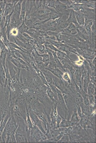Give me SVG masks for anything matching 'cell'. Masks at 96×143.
<instances>
[{
	"label": "cell",
	"instance_id": "1",
	"mask_svg": "<svg viewBox=\"0 0 96 143\" xmlns=\"http://www.w3.org/2000/svg\"><path fill=\"white\" fill-rule=\"evenodd\" d=\"M18 126L16 115L13 111H11L0 136V142L16 143L15 133Z\"/></svg>",
	"mask_w": 96,
	"mask_h": 143
},
{
	"label": "cell",
	"instance_id": "2",
	"mask_svg": "<svg viewBox=\"0 0 96 143\" xmlns=\"http://www.w3.org/2000/svg\"><path fill=\"white\" fill-rule=\"evenodd\" d=\"M16 116L18 125L15 133L16 142L28 143L25 121L21 117Z\"/></svg>",
	"mask_w": 96,
	"mask_h": 143
},
{
	"label": "cell",
	"instance_id": "3",
	"mask_svg": "<svg viewBox=\"0 0 96 143\" xmlns=\"http://www.w3.org/2000/svg\"><path fill=\"white\" fill-rule=\"evenodd\" d=\"M33 124L31 129L28 142L40 143L48 139L45 134L43 133L36 126Z\"/></svg>",
	"mask_w": 96,
	"mask_h": 143
},
{
	"label": "cell",
	"instance_id": "4",
	"mask_svg": "<svg viewBox=\"0 0 96 143\" xmlns=\"http://www.w3.org/2000/svg\"><path fill=\"white\" fill-rule=\"evenodd\" d=\"M28 112L29 116L33 124L37 126L43 133L45 134L46 132L43 129L41 121L33 112L31 110H29Z\"/></svg>",
	"mask_w": 96,
	"mask_h": 143
},
{
	"label": "cell",
	"instance_id": "5",
	"mask_svg": "<svg viewBox=\"0 0 96 143\" xmlns=\"http://www.w3.org/2000/svg\"><path fill=\"white\" fill-rule=\"evenodd\" d=\"M54 9L58 12L65 14L69 13V9L66 3H62L59 0L55 1Z\"/></svg>",
	"mask_w": 96,
	"mask_h": 143
},
{
	"label": "cell",
	"instance_id": "6",
	"mask_svg": "<svg viewBox=\"0 0 96 143\" xmlns=\"http://www.w3.org/2000/svg\"><path fill=\"white\" fill-rule=\"evenodd\" d=\"M73 66L75 69L76 72L75 80L76 83L79 85L80 89L81 90L82 89L81 84V77L82 71L84 67V65H83L81 67L77 66L73 63Z\"/></svg>",
	"mask_w": 96,
	"mask_h": 143
},
{
	"label": "cell",
	"instance_id": "7",
	"mask_svg": "<svg viewBox=\"0 0 96 143\" xmlns=\"http://www.w3.org/2000/svg\"><path fill=\"white\" fill-rule=\"evenodd\" d=\"M80 11L84 14L85 18L95 20V9L84 7Z\"/></svg>",
	"mask_w": 96,
	"mask_h": 143
},
{
	"label": "cell",
	"instance_id": "8",
	"mask_svg": "<svg viewBox=\"0 0 96 143\" xmlns=\"http://www.w3.org/2000/svg\"><path fill=\"white\" fill-rule=\"evenodd\" d=\"M61 33L65 34L73 35L77 34V28L75 25L72 23L69 24L68 27L62 29Z\"/></svg>",
	"mask_w": 96,
	"mask_h": 143
},
{
	"label": "cell",
	"instance_id": "9",
	"mask_svg": "<svg viewBox=\"0 0 96 143\" xmlns=\"http://www.w3.org/2000/svg\"><path fill=\"white\" fill-rule=\"evenodd\" d=\"M45 69L50 72L52 73L58 77L59 79L64 80L63 76L64 73L58 67L52 68L48 66L44 68Z\"/></svg>",
	"mask_w": 96,
	"mask_h": 143
},
{
	"label": "cell",
	"instance_id": "10",
	"mask_svg": "<svg viewBox=\"0 0 96 143\" xmlns=\"http://www.w3.org/2000/svg\"><path fill=\"white\" fill-rule=\"evenodd\" d=\"M48 9L50 11L49 17L50 20H55L56 19L62 17L64 14L57 12L54 9L48 7Z\"/></svg>",
	"mask_w": 96,
	"mask_h": 143
},
{
	"label": "cell",
	"instance_id": "11",
	"mask_svg": "<svg viewBox=\"0 0 96 143\" xmlns=\"http://www.w3.org/2000/svg\"><path fill=\"white\" fill-rule=\"evenodd\" d=\"M69 15L66 22L69 24L71 23H74L75 26L79 25L77 21L75 15L74 11L72 9H69Z\"/></svg>",
	"mask_w": 96,
	"mask_h": 143
},
{
	"label": "cell",
	"instance_id": "12",
	"mask_svg": "<svg viewBox=\"0 0 96 143\" xmlns=\"http://www.w3.org/2000/svg\"><path fill=\"white\" fill-rule=\"evenodd\" d=\"M75 16L78 24L80 25L84 26L85 23V17L84 14L80 11H75Z\"/></svg>",
	"mask_w": 96,
	"mask_h": 143
},
{
	"label": "cell",
	"instance_id": "13",
	"mask_svg": "<svg viewBox=\"0 0 96 143\" xmlns=\"http://www.w3.org/2000/svg\"><path fill=\"white\" fill-rule=\"evenodd\" d=\"M6 78V74L2 63L0 61V85L3 88Z\"/></svg>",
	"mask_w": 96,
	"mask_h": 143
},
{
	"label": "cell",
	"instance_id": "14",
	"mask_svg": "<svg viewBox=\"0 0 96 143\" xmlns=\"http://www.w3.org/2000/svg\"><path fill=\"white\" fill-rule=\"evenodd\" d=\"M50 11L48 9H44L39 10L37 12V16L40 20L46 18L49 16Z\"/></svg>",
	"mask_w": 96,
	"mask_h": 143
},
{
	"label": "cell",
	"instance_id": "15",
	"mask_svg": "<svg viewBox=\"0 0 96 143\" xmlns=\"http://www.w3.org/2000/svg\"><path fill=\"white\" fill-rule=\"evenodd\" d=\"M38 54L39 56L42 57V61L44 64L45 67H47L49 64L50 61V58L49 55L47 53L40 55L38 53Z\"/></svg>",
	"mask_w": 96,
	"mask_h": 143
},
{
	"label": "cell",
	"instance_id": "16",
	"mask_svg": "<svg viewBox=\"0 0 96 143\" xmlns=\"http://www.w3.org/2000/svg\"><path fill=\"white\" fill-rule=\"evenodd\" d=\"M37 116L42 121L44 125L45 131L47 130V125L48 123L46 118V115L42 113L36 112L35 113Z\"/></svg>",
	"mask_w": 96,
	"mask_h": 143
},
{
	"label": "cell",
	"instance_id": "17",
	"mask_svg": "<svg viewBox=\"0 0 96 143\" xmlns=\"http://www.w3.org/2000/svg\"><path fill=\"white\" fill-rule=\"evenodd\" d=\"M83 87L84 91L86 93L87 92V88L90 83V77L89 72L87 71L86 75L84 77L83 79Z\"/></svg>",
	"mask_w": 96,
	"mask_h": 143
},
{
	"label": "cell",
	"instance_id": "18",
	"mask_svg": "<svg viewBox=\"0 0 96 143\" xmlns=\"http://www.w3.org/2000/svg\"><path fill=\"white\" fill-rule=\"evenodd\" d=\"M48 33L52 34L53 36H55L58 42H60L62 41L61 32L51 31H49Z\"/></svg>",
	"mask_w": 96,
	"mask_h": 143
},
{
	"label": "cell",
	"instance_id": "19",
	"mask_svg": "<svg viewBox=\"0 0 96 143\" xmlns=\"http://www.w3.org/2000/svg\"><path fill=\"white\" fill-rule=\"evenodd\" d=\"M78 120L77 115L76 112V110H75L74 113L72 115L71 120L70 122V125L72 126L77 122Z\"/></svg>",
	"mask_w": 96,
	"mask_h": 143
},
{
	"label": "cell",
	"instance_id": "20",
	"mask_svg": "<svg viewBox=\"0 0 96 143\" xmlns=\"http://www.w3.org/2000/svg\"><path fill=\"white\" fill-rule=\"evenodd\" d=\"M45 47H48L51 50L55 52H59L60 51V50L56 48L53 45L48 42H45Z\"/></svg>",
	"mask_w": 96,
	"mask_h": 143
},
{
	"label": "cell",
	"instance_id": "21",
	"mask_svg": "<svg viewBox=\"0 0 96 143\" xmlns=\"http://www.w3.org/2000/svg\"><path fill=\"white\" fill-rule=\"evenodd\" d=\"M63 78L64 81L69 84L71 83V80L67 73L66 72L63 74Z\"/></svg>",
	"mask_w": 96,
	"mask_h": 143
},
{
	"label": "cell",
	"instance_id": "22",
	"mask_svg": "<svg viewBox=\"0 0 96 143\" xmlns=\"http://www.w3.org/2000/svg\"><path fill=\"white\" fill-rule=\"evenodd\" d=\"M70 125V122L69 121L64 120H63L60 124V127H66L69 126Z\"/></svg>",
	"mask_w": 96,
	"mask_h": 143
},
{
	"label": "cell",
	"instance_id": "23",
	"mask_svg": "<svg viewBox=\"0 0 96 143\" xmlns=\"http://www.w3.org/2000/svg\"><path fill=\"white\" fill-rule=\"evenodd\" d=\"M80 106L83 113L86 115H88L89 112L87 107L82 103H80Z\"/></svg>",
	"mask_w": 96,
	"mask_h": 143
},
{
	"label": "cell",
	"instance_id": "24",
	"mask_svg": "<svg viewBox=\"0 0 96 143\" xmlns=\"http://www.w3.org/2000/svg\"><path fill=\"white\" fill-rule=\"evenodd\" d=\"M55 0H47L46 1V4L48 7L54 8V3Z\"/></svg>",
	"mask_w": 96,
	"mask_h": 143
},
{
	"label": "cell",
	"instance_id": "25",
	"mask_svg": "<svg viewBox=\"0 0 96 143\" xmlns=\"http://www.w3.org/2000/svg\"><path fill=\"white\" fill-rule=\"evenodd\" d=\"M15 12L16 13L19 14L21 10V5L20 3H18L15 6Z\"/></svg>",
	"mask_w": 96,
	"mask_h": 143
},
{
	"label": "cell",
	"instance_id": "26",
	"mask_svg": "<svg viewBox=\"0 0 96 143\" xmlns=\"http://www.w3.org/2000/svg\"><path fill=\"white\" fill-rule=\"evenodd\" d=\"M25 11V7L24 5H23L21 11V16L20 19H22L24 18Z\"/></svg>",
	"mask_w": 96,
	"mask_h": 143
},
{
	"label": "cell",
	"instance_id": "27",
	"mask_svg": "<svg viewBox=\"0 0 96 143\" xmlns=\"http://www.w3.org/2000/svg\"><path fill=\"white\" fill-rule=\"evenodd\" d=\"M57 128H58L59 127V124L61 120V118L59 115L57 116Z\"/></svg>",
	"mask_w": 96,
	"mask_h": 143
},
{
	"label": "cell",
	"instance_id": "28",
	"mask_svg": "<svg viewBox=\"0 0 96 143\" xmlns=\"http://www.w3.org/2000/svg\"><path fill=\"white\" fill-rule=\"evenodd\" d=\"M23 35L26 37L29 40H32V38H31L26 33H23Z\"/></svg>",
	"mask_w": 96,
	"mask_h": 143
},
{
	"label": "cell",
	"instance_id": "29",
	"mask_svg": "<svg viewBox=\"0 0 96 143\" xmlns=\"http://www.w3.org/2000/svg\"><path fill=\"white\" fill-rule=\"evenodd\" d=\"M96 57H95L93 59H94L93 61V63L95 66H96Z\"/></svg>",
	"mask_w": 96,
	"mask_h": 143
},
{
	"label": "cell",
	"instance_id": "30",
	"mask_svg": "<svg viewBox=\"0 0 96 143\" xmlns=\"http://www.w3.org/2000/svg\"></svg>",
	"mask_w": 96,
	"mask_h": 143
}]
</instances>
